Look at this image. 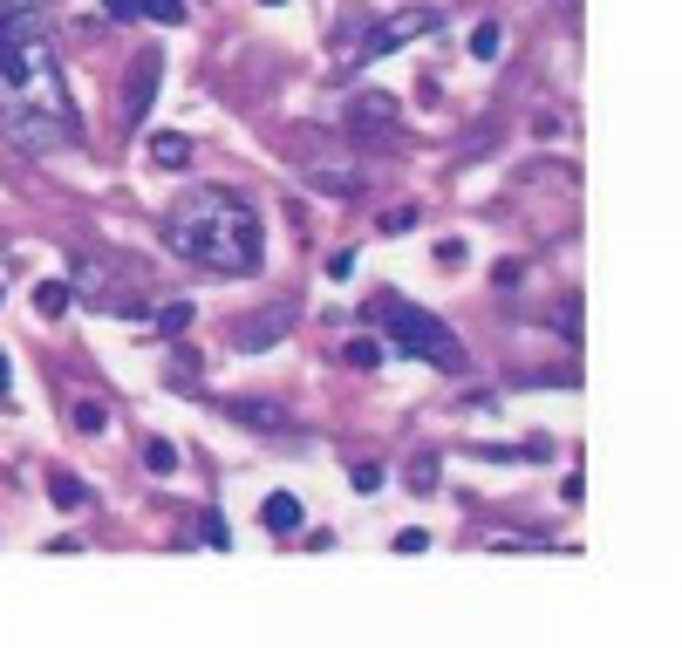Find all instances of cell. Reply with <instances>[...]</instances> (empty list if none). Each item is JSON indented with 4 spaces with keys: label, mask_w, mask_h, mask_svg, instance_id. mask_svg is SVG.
<instances>
[{
    "label": "cell",
    "mask_w": 682,
    "mask_h": 648,
    "mask_svg": "<svg viewBox=\"0 0 682 648\" xmlns=\"http://www.w3.org/2000/svg\"><path fill=\"white\" fill-rule=\"evenodd\" d=\"M341 355H348V369H376V362H382V342H369V335H362V342H348Z\"/></svg>",
    "instance_id": "obj_18"
},
{
    "label": "cell",
    "mask_w": 682,
    "mask_h": 648,
    "mask_svg": "<svg viewBox=\"0 0 682 648\" xmlns=\"http://www.w3.org/2000/svg\"><path fill=\"white\" fill-rule=\"evenodd\" d=\"M157 328H164V335H185V328H191V301H171V307H157Z\"/></svg>",
    "instance_id": "obj_17"
},
{
    "label": "cell",
    "mask_w": 682,
    "mask_h": 648,
    "mask_svg": "<svg viewBox=\"0 0 682 648\" xmlns=\"http://www.w3.org/2000/svg\"><path fill=\"white\" fill-rule=\"evenodd\" d=\"M48 505L82 512V505H89V485H82V478H69V471H55V478H48Z\"/></svg>",
    "instance_id": "obj_11"
},
{
    "label": "cell",
    "mask_w": 682,
    "mask_h": 648,
    "mask_svg": "<svg viewBox=\"0 0 682 648\" xmlns=\"http://www.w3.org/2000/svg\"><path fill=\"white\" fill-rule=\"evenodd\" d=\"M164 246L178 260L212 267V273H260L266 226H260V212H253V198H239L226 185H191L164 212Z\"/></svg>",
    "instance_id": "obj_2"
},
{
    "label": "cell",
    "mask_w": 682,
    "mask_h": 648,
    "mask_svg": "<svg viewBox=\"0 0 682 648\" xmlns=\"http://www.w3.org/2000/svg\"><path fill=\"white\" fill-rule=\"evenodd\" d=\"M314 185H321V191H341V198H355V185H362V178H341V171H314Z\"/></svg>",
    "instance_id": "obj_20"
},
{
    "label": "cell",
    "mask_w": 682,
    "mask_h": 648,
    "mask_svg": "<svg viewBox=\"0 0 682 648\" xmlns=\"http://www.w3.org/2000/svg\"><path fill=\"white\" fill-rule=\"evenodd\" d=\"M151 164H164V171H185V164H191V137H178V130H157V137H151Z\"/></svg>",
    "instance_id": "obj_10"
},
{
    "label": "cell",
    "mask_w": 682,
    "mask_h": 648,
    "mask_svg": "<svg viewBox=\"0 0 682 648\" xmlns=\"http://www.w3.org/2000/svg\"><path fill=\"white\" fill-rule=\"evenodd\" d=\"M0 130L35 157L82 144V110L41 7H0Z\"/></svg>",
    "instance_id": "obj_1"
},
{
    "label": "cell",
    "mask_w": 682,
    "mask_h": 648,
    "mask_svg": "<svg viewBox=\"0 0 682 648\" xmlns=\"http://www.w3.org/2000/svg\"><path fill=\"white\" fill-rule=\"evenodd\" d=\"M376 321H382V335L403 348V355H423L430 369H451V376H457V369L471 362V355H464V342H457V335L444 328V321H437V314H423L417 301H396V294H382V301H376Z\"/></svg>",
    "instance_id": "obj_3"
},
{
    "label": "cell",
    "mask_w": 682,
    "mask_h": 648,
    "mask_svg": "<svg viewBox=\"0 0 682 648\" xmlns=\"http://www.w3.org/2000/svg\"><path fill=\"white\" fill-rule=\"evenodd\" d=\"M287 321H294V307H266V314H253V321L232 328V348H239V355H266V348L287 335Z\"/></svg>",
    "instance_id": "obj_6"
},
{
    "label": "cell",
    "mask_w": 682,
    "mask_h": 648,
    "mask_svg": "<svg viewBox=\"0 0 682 648\" xmlns=\"http://www.w3.org/2000/svg\"><path fill=\"white\" fill-rule=\"evenodd\" d=\"M492 280H498V287H519V280H526V260H498Z\"/></svg>",
    "instance_id": "obj_22"
},
{
    "label": "cell",
    "mask_w": 682,
    "mask_h": 648,
    "mask_svg": "<svg viewBox=\"0 0 682 648\" xmlns=\"http://www.w3.org/2000/svg\"><path fill=\"white\" fill-rule=\"evenodd\" d=\"M103 14L110 21H137V0H103Z\"/></svg>",
    "instance_id": "obj_27"
},
{
    "label": "cell",
    "mask_w": 682,
    "mask_h": 648,
    "mask_svg": "<svg viewBox=\"0 0 682 648\" xmlns=\"http://www.w3.org/2000/svg\"><path fill=\"white\" fill-rule=\"evenodd\" d=\"M355 130H369V137H396V103L389 96H355V116H348Z\"/></svg>",
    "instance_id": "obj_7"
},
{
    "label": "cell",
    "mask_w": 682,
    "mask_h": 648,
    "mask_svg": "<svg viewBox=\"0 0 682 648\" xmlns=\"http://www.w3.org/2000/svg\"><path fill=\"white\" fill-rule=\"evenodd\" d=\"M69 417H76V430H82V437H96V430H103V410H96V403H76Z\"/></svg>",
    "instance_id": "obj_21"
},
{
    "label": "cell",
    "mask_w": 682,
    "mask_h": 648,
    "mask_svg": "<svg viewBox=\"0 0 682 648\" xmlns=\"http://www.w3.org/2000/svg\"><path fill=\"white\" fill-rule=\"evenodd\" d=\"M226 417L253 423V430H287V410H280V403H266V396H239V403H226Z\"/></svg>",
    "instance_id": "obj_8"
},
{
    "label": "cell",
    "mask_w": 682,
    "mask_h": 648,
    "mask_svg": "<svg viewBox=\"0 0 682 648\" xmlns=\"http://www.w3.org/2000/svg\"><path fill=\"white\" fill-rule=\"evenodd\" d=\"M396 553H430V533L410 526V533H396Z\"/></svg>",
    "instance_id": "obj_23"
},
{
    "label": "cell",
    "mask_w": 682,
    "mask_h": 648,
    "mask_svg": "<svg viewBox=\"0 0 682 648\" xmlns=\"http://www.w3.org/2000/svg\"><path fill=\"white\" fill-rule=\"evenodd\" d=\"M410 485H417V492H437V451H417V458H410Z\"/></svg>",
    "instance_id": "obj_16"
},
{
    "label": "cell",
    "mask_w": 682,
    "mask_h": 648,
    "mask_svg": "<svg viewBox=\"0 0 682 648\" xmlns=\"http://www.w3.org/2000/svg\"><path fill=\"white\" fill-rule=\"evenodd\" d=\"M464 260H471V253H464V239H437V267H444V273H457Z\"/></svg>",
    "instance_id": "obj_19"
},
{
    "label": "cell",
    "mask_w": 682,
    "mask_h": 648,
    "mask_svg": "<svg viewBox=\"0 0 682 648\" xmlns=\"http://www.w3.org/2000/svg\"><path fill=\"white\" fill-rule=\"evenodd\" d=\"M260 519H266V533H301L307 512H301V498H294V492H273L260 505Z\"/></svg>",
    "instance_id": "obj_9"
},
{
    "label": "cell",
    "mask_w": 682,
    "mask_h": 648,
    "mask_svg": "<svg viewBox=\"0 0 682 648\" xmlns=\"http://www.w3.org/2000/svg\"><path fill=\"white\" fill-rule=\"evenodd\" d=\"M157 82H164V55L144 48L137 69H130V89H123V130H144V116H151V103H157Z\"/></svg>",
    "instance_id": "obj_5"
},
{
    "label": "cell",
    "mask_w": 682,
    "mask_h": 648,
    "mask_svg": "<svg viewBox=\"0 0 682 648\" xmlns=\"http://www.w3.org/2000/svg\"><path fill=\"white\" fill-rule=\"evenodd\" d=\"M498 41H505V35H498V21H478V28H471V55H478V62H492Z\"/></svg>",
    "instance_id": "obj_15"
},
{
    "label": "cell",
    "mask_w": 682,
    "mask_h": 648,
    "mask_svg": "<svg viewBox=\"0 0 682 648\" xmlns=\"http://www.w3.org/2000/svg\"><path fill=\"white\" fill-rule=\"evenodd\" d=\"M137 14H151V21H164V28H185V0H137Z\"/></svg>",
    "instance_id": "obj_14"
},
{
    "label": "cell",
    "mask_w": 682,
    "mask_h": 648,
    "mask_svg": "<svg viewBox=\"0 0 682 648\" xmlns=\"http://www.w3.org/2000/svg\"><path fill=\"white\" fill-rule=\"evenodd\" d=\"M0 403H7V355H0Z\"/></svg>",
    "instance_id": "obj_28"
},
{
    "label": "cell",
    "mask_w": 682,
    "mask_h": 648,
    "mask_svg": "<svg viewBox=\"0 0 682 648\" xmlns=\"http://www.w3.org/2000/svg\"><path fill=\"white\" fill-rule=\"evenodd\" d=\"M69 301H76V294H69V280H41V287H35V307L48 314V321H55V314H69Z\"/></svg>",
    "instance_id": "obj_12"
},
{
    "label": "cell",
    "mask_w": 682,
    "mask_h": 648,
    "mask_svg": "<svg viewBox=\"0 0 682 648\" xmlns=\"http://www.w3.org/2000/svg\"><path fill=\"white\" fill-rule=\"evenodd\" d=\"M266 7H287V0H266Z\"/></svg>",
    "instance_id": "obj_29"
},
{
    "label": "cell",
    "mask_w": 682,
    "mask_h": 648,
    "mask_svg": "<svg viewBox=\"0 0 682 648\" xmlns=\"http://www.w3.org/2000/svg\"><path fill=\"white\" fill-rule=\"evenodd\" d=\"M348 273H355V253H348V246H341L335 260H328V280H348Z\"/></svg>",
    "instance_id": "obj_26"
},
{
    "label": "cell",
    "mask_w": 682,
    "mask_h": 648,
    "mask_svg": "<svg viewBox=\"0 0 682 648\" xmlns=\"http://www.w3.org/2000/svg\"><path fill=\"white\" fill-rule=\"evenodd\" d=\"M410 226H417V205H396V212L382 219V232H410Z\"/></svg>",
    "instance_id": "obj_24"
},
{
    "label": "cell",
    "mask_w": 682,
    "mask_h": 648,
    "mask_svg": "<svg viewBox=\"0 0 682 648\" xmlns=\"http://www.w3.org/2000/svg\"><path fill=\"white\" fill-rule=\"evenodd\" d=\"M444 28V14L437 7H410V14H389V21H376L369 35H362V48L341 62V69H362V62H382V55H396V48H410V41L437 35Z\"/></svg>",
    "instance_id": "obj_4"
},
{
    "label": "cell",
    "mask_w": 682,
    "mask_h": 648,
    "mask_svg": "<svg viewBox=\"0 0 682 648\" xmlns=\"http://www.w3.org/2000/svg\"><path fill=\"white\" fill-rule=\"evenodd\" d=\"M382 485V464H355V492H376Z\"/></svg>",
    "instance_id": "obj_25"
},
{
    "label": "cell",
    "mask_w": 682,
    "mask_h": 648,
    "mask_svg": "<svg viewBox=\"0 0 682 648\" xmlns=\"http://www.w3.org/2000/svg\"><path fill=\"white\" fill-rule=\"evenodd\" d=\"M144 471H151V478H171V471H178V444L151 437V444H144Z\"/></svg>",
    "instance_id": "obj_13"
}]
</instances>
